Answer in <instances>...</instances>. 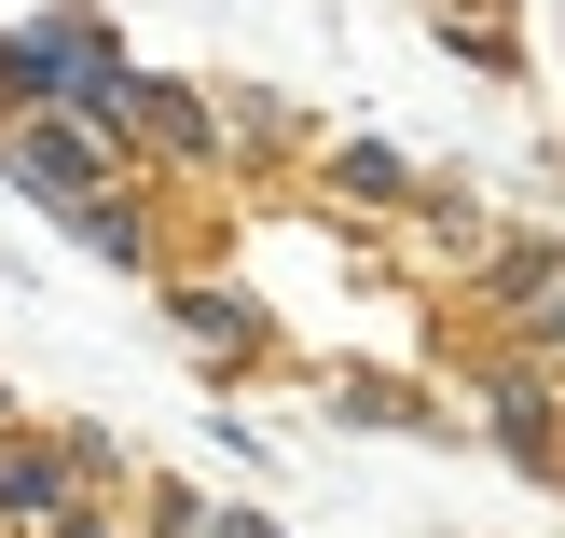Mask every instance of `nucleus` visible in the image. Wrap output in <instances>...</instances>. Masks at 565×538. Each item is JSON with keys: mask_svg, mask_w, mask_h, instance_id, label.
Here are the masks:
<instances>
[{"mask_svg": "<svg viewBox=\"0 0 565 538\" xmlns=\"http://www.w3.org/2000/svg\"><path fill=\"white\" fill-rule=\"evenodd\" d=\"M125 166H138V152L97 125V110H70V97H28V110H0V193H28L42 221H70L83 193H110Z\"/></svg>", "mask_w": 565, "mask_h": 538, "instance_id": "1", "label": "nucleus"}, {"mask_svg": "<svg viewBox=\"0 0 565 538\" xmlns=\"http://www.w3.org/2000/svg\"><path fill=\"white\" fill-rule=\"evenodd\" d=\"M110 138H125L152 180H221V83H180V70H138V55H125Z\"/></svg>", "mask_w": 565, "mask_h": 538, "instance_id": "2", "label": "nucleus"}, {"mask_svg": "<svg viewBox=\"0 0 565 538\" xmlns=\"http://www.w3.org/2000/svg\"><path fill=\"white\" fill-rule=\"evenodd\" d=\"M483 442L511 470H539V484H565V359H539L524 331L483 359Z\"/></svg>", "mask_w": 565, "mask_h": 538, "instance_id": "3", "label": "nucleus"}, {"mask_svg": "<svg viewBox=\"0 0 565 538\" xmlns=\"http://www.w3.org/2000/svg\"><path fill=\"white\" fill-rule=\"evenodd\" d=\"M152 291H166V331H180V346L207 359L221 387H235V373H263V359H276V318H263V304L235 291V276H180V263H152Z\"/></svg>", "mask_w": 565, "mask_h": 538, "instance_id": "4", "label": "nucleus"}, {"mask_svg": "<svg viewBox=\"0 0 565 538\" xmlns=\"http://www.w3.org/2000/svg\"><path fill=\"white\" fill-rule=\"evenodd\" d=\"M55 235H70V249H97L110 276H152V263H166V180H152V166H125V180H110V193H83Z\"/></svg>", "mask_w": 565, "mask_h": 538, "instance_id": "5", "label": "nucleus"}, {"mask_svg": "<svg viewBox=\"0 0 565 538\" xmlns=\"http://www.w3.org/2000/svg\"><path fill=\"white\" fill-rule=\"evenodd\" d=\"M303 180H318L331 208H359V221H401L414 193H428V166L386 152V138H303Z\"/></svg>", "mask_w": 565, "mask_h": 538, "instance_id": "6", "label": "nucleus"}, {"mask_svg": "<svg viewBox=\"0 0 565 538\" xmlns=\"http://www.w3.org/2000/svg\"><path fill=\"white\" fill-rule=\"evenodd\" d=\"M263 152H303V110L263 83H221V166H263Z\"/></svg>", "mask_w": 565, "mask_h": 538, "instance_id": "7", "label": "nucleus"}, {"mask_svg": "<svg viewBox=\"0 0 565 538\" xmlns=\"http://www.w3.org/2000/svg\"><path fill=\"white\" fill-rule=\"evenodd\" d=\"M428 28H441V55H469V70H497V83L524 70V28H511V0H428Z\"/></svg>", "mask_w": 565, "mask_h": 538, "instance_id": "8", "label": "nucleus"}, {"mask_svg": "<svg viewBox=\"0 0 565 538\" xmlns=\"http://www.w3.org/2000/svg\"><path fill=\"white\" fill-rule=\"evenodd\" d=\"M331 401H345L359 429H428V401H414L401 373H345V387H331Z\"/></svg>", "mask_w": 565, "mask_h": 538, "instance_id": "9", "label": "nucleus"}, {"mask_svg": "<svg viewBox=\"0 0 565 538\" xmlns=\"http://www.w3.org/2000/svg\"><path fill=\"white\" fill-rule=\"evenodd\" d=\"M511 331H524V346H539V359H565V276H552V291H539V304H524V318H511Z\"/></svg>", "mask_w": 565, "mask_h": 538, "instance_id": "10", "label": "nucleus"}, {"mask_svg": "<svg viewBox=\"0 0 565 538\" xmlns=\"http://www.w3.org/2000/svg\"><path fill=\"white\" fill-rule=\"evenodd\" d=\"M193 538H290V525H276V511H248V497H207V525H193Z\"/></svg>", "mask_w": 565, "mask_h": 538, "instance_id": "11", "label": "nucleus"}, {"mask_svg": "<svg viewBox=\"0 0 565 538\" xmlns=\"http://www.w3.org/2000/svg\"><path fill=\"white\" fill-rule=\"evenodd\" d=\"M0 429H14V401H0Z\"/></svg>", "mask_w": 565, "mask_h": 538, "instance_id": "12", "label": "nucleus"}]
</instances>
